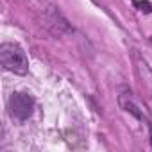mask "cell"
Here are the masks:
<instances>
[{
  "instance_id": "3",
  "label": "cell",
  "mask_w": 152,
  "mask_h": 152,
  "mask_svg": "<svg viewBox=\"0 0 152 152\" xmlns=\"http://www.w3.org/2000/svg\"><path fill=\"white\" fill-rule=\"evenodd\" d=\"M134 6H136V7H141V11H147V13L152 11V6L147 4V2H134Z\"/></svg>"
},
{
  "instance_id": "1",
  "label": "cell",
  "mask_w": 152,
  "mask_h": 152,
  "mask_svg": "<svg viewBox=\"0 0 152 152\" xmlns=\"http://www.w3.org/2000/svg\"><path fill=\"white\" fill-rule=\"evenodd\" d=\"M0 61H2V66L6 70L13 73H18V75L27 73V68H29L27 56L16 43H4L0 47Z\"/></svg>"
},
{
  "instance_id": "2",
  "label": "cell",
  "mask_w": 152,
  "mask_h": 152,
  "mask_svg": "<svg viewBox=\"0 0 152 152\" xmlns=\"http://www.w3.org/2000/svg\"><path fill=\"white\" fill-rule=\"evenodd\" d=\"M34 111V99L29 93H15L9 99V113L18 120H27Z\"/></svg>"
},
{
  "instance_id": "4",
  "label": "cell",
  "mask_w": 152,
  "mask_h": 152,
  "mask_svg": "<svg viewBox=\"0 0 152 152\" xmlns=\"http://www.w3.org/2000/svg\"><path fill=\"white\" fill-rule=\"evenodd\" d=\"M150 129H152V127H150Z\"/></svg>"
}]
</instances>
